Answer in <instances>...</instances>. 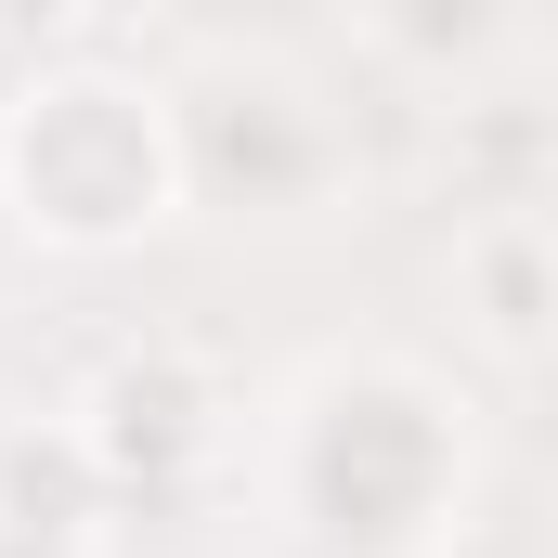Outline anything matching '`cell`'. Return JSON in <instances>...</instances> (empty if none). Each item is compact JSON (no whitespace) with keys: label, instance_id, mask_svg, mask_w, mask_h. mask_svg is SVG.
<instances>
[{"label":"cell","instance_id":"cell-3","mask_svg":"<svg viewBox=\"0 0 558 558\" xmlns=\"http://www.w3.org/2000/svg\"><path fill=\"white\" fill-rule=\"evenodd\" d=\"M169 118L208 221H325L351 195V105H325V78L260 39H195L169 65Z\"/></svg>","mask_w":558,"mask_h":558},{"label":"cell","instance_id":"cell-7","mask_svg":"<svg viewBox=\"0 0 558 558\" xmlns=\"http://www.w3.org/2000/svg\"><path fill=\"white\" fill-rule=\"evenodd\" d=\"M351 52H377V65H403V78H481V65H507L520 52V26L507 13H481V0H454V13H351Z\"/></svg>","mask_w":558,"mask_h":558},{"label":"cell","instance_id":"cell-5","mask_svg":"<svg viewBox=\"0 0 558 558\" xmlns=\"http://www.w3.org/2000/svg\"><path fill=\"white\" fill-rule=\"evenodd\" d=\"M118 481L78 441V416H0V533L26 546H105Z\"/></svg>","mask_w":558,"mask_h":558},{"label":"cell","instance_id":"cell-9","mask_svg":"<svg viewBox=\"0 0 558 558\" xmlns=\"http://www.w3.org/2000/svg\"><path fill=\"white\" fill-rule=\"evenodd\" d=\"M0 260H13V221H0Z\"/></svg>","mask_w":558,"mask_h":558},{"label":"cell","instance_id":"cell-8","mask_svg":"<svg viewBox=\"0 0 558 558\" xmlns=\"http://www.w3.org/2000/svg\"><path fill=\"white\" fill-rule=\"evenodd\" d=\"M0 558H105V546H26V533H0Z\"/></svg>","mask_w":558,"mask_h":558},{"label":"cell","instance_id":"cell-6","mask_svg":"<svg viewBox=\"0 0 558 558\" xmlns=\"http://www.w3.org/2000/svg\"><path fill=\"white\" fill-rule=\"evenodd\" d=\"M454 299H468V325H481V351H507V364H533L558 351V221H468L454 234Z\"/></svg>","mask_w":558,"mask_h":558},{"label":"cell","instance_id":"cell-10","mask_svg":"<svg viewBox=\"0 0 558 558\" xmlns=\"http://www.w3.org/2000/svg\"><path fill=\"white\" fill-rule=\"evenodd\" d=\"M546 558H558V546H546Z\"/></svg>","mask_w":558,"mask_h":558},{"label":"cell","instance_id":"cell-4","mask_svg":"<svg viewBox=\"0 0 558 558\" xmlns=\"http://www.w3.org/2000/svg\"><path fill=\"white\" fill-rule=\"evenodd\" d=\"M78 441L105 454V481H118V507H156V494H195L221 454H234V377L195 351V338H118L92 377H78Z\"/></svg>","mask_w":558,"mask_h":558},{"label":"cell","instance_id":"cell-1","mask_svg":"<svg viewBox=\"0 0 558 558\" xmlns=\"http://www.w3.org/2000/svg\"><path fill=\"white\" fill-rule=\"evenodd\" d=\"M274 507L325 558H441L481 507V403L454 364L351 338L274 390Z\"/></svg>","mask_w":558,"mask_h":558},{"label":"cell","instance_id":"cell-2","mask_svg":"<svg viewBox=\"0 0 558 558\" xmlns=\"http://www.w3.org/2000/svg\"><path fill=\"white\" fill-rule=\"evenodd\" d=\"M195 208L169 78L118 65L105 39H65L0 92V221L39 260H118Z\"/></svg>","mask_w":558,"mask_h":558}]
</instances>
